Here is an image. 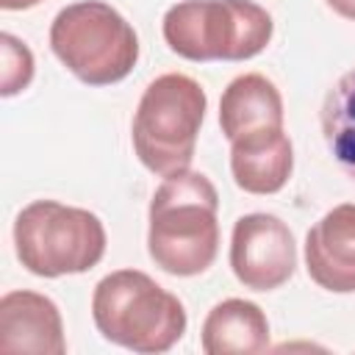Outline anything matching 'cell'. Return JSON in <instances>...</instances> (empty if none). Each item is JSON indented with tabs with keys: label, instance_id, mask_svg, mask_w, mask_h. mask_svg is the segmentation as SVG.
Returning a JSON list of instances; mask_svg holds the SVG:
<instances>
[{
	"label": "cell",
	"instance_id": "12",
	"mask_svg": "<svg viewBox=\"0 0 355 355\" xmlns=\"http://www.w3.org/2000/svg\"><path fill=\"white\" fill-rule=\"evenodd\" d=\"M205 355H255L269 347L266 313L250 300H222L216 302L200 333Z\"/></svg>",
	"mask_w": 355,
	"mask_h": 355
},
{
	"label": "cell",
	"instance_id": "5",
	"mask_svg": "<svg viewBox=\"0 0 355 355\" xmlns=\"http://www.w3.org/2000/svg\"><path fill=\"white\" fill-rule=\"evenodd\" d=\"M55 58L89 86H111L139 61L133 25L103 0H80L61 8L50 25Z\"/></svg>",
	"mask_w": 355,
	"mask_h": 355
},
{
	"label": "cell",
	"instance_id": "8",
	"mask_svg": "<svg viewBox=\"0 0 355 355\" xmlns=\"http://www.w3.org/2000/svg\"><path fill=\"white\" fill-rule=\"evenodd\" d=\"M305 269L324 291H355V202L336 205L308 230Z\"/></svg>",
	"mask_w": 355,
	"mask_h": 355
},
{
	"label": "cell",
	"instance_id": "10",
	"mask_svg": "<svg viewBox=\"0 0 355 355\" xmlns=\"http://www.w3.org/2000/svg\"><path fill=\"white\" fill-rule=\"evenodd\" d=\"M294 169V150L283 128H266L230 141V172L247 194L280 191Z\"/></svg>",
	"mask_w": 355,
	"mask_h": 355
},
{
	"label": "cell",
	"instance_id": "1",
	"mask_svg": "<svg viewBox=\"0 0 355 355\" xmlns=\"http://www.w3.org/2000/svg\"><path fill=\"white\" fill-rule=\"evenodd\" d=\"M219 194L194 169L166 175L150 200L147 252L169 275H202L219 252Z\"/></svg>",
	"mask_w": 355,
	"mask_h": 355
},
{
	"label": "cell",
	"instance_id": "13",
	"mask_svg": "<svg viewBox=\"0 0 355 355\" xmlns=\"http://www.w3.org/2000/svg\"><path fill=\"white\" fill-rule=\"evenodd\" d=\"M322 133L336 164L355 180V69L344 72L322 103Z\"/></svg>",
	"mask_w": 355,
	"mask_h": 355
},
{
	"label": "cell",
	"instance_id": "4",
	"mask_svg": "<svg viewBox=\"0 0 355 355\" xmlns=\"http://www.w3.org/2000/svg\"><path fill=\"white\" fill-rule=\"evenodd\" d=\"M205 105L208 97L194 78L183 72L158 75L133 114L130 139L139 161L161 178L189 169Z\"/></svg>",
	"mask_w": 355,
	"mask_h": 355
},
{
	"label": "cell",
	"instance_id": "15",
	"mask_svg": "<svg viewBox=\"0 0 355 355\" xmlns=\"http://www.w3.org/2000/svg\"><path fill=\"white\" fill-rule=\"evenodd\" d=\"M327 6H330L338 17H344V19H352V22H355V0H327Z\"/></svg>",
	"mask_w": 355,
	"mask_h": 355
},
{
	"label": "cell",
	"instance_id": "9",
	"mask_svg": "<svg viewBox=\"0 0 355 355\" xmlns=\"http://www.w3.org/2000/svg\"><path fill=\"white\" fill-rule=\"evenodd\" d=\"M0 349L64 355V322L58 305L39 291H8L0 300Z\"/></svg>",
	"mask_w": 355,
	"mask_h": 355
},
{
	"label": "cell",
	"instance_id": "2",
	"mask_svg": "<svg viewBox=\"0 0 355 355\" xmlns=\"http://www.w3.org/2000/svg\"><path fill=\"white\" fill-rule=\"evenodd\" d=\"M92 316L105 341L141 355L166 352L186 333L180 300L139 269L105 275L94 286Z\"/></svg>",
	"mask_w": 355,
	"mask_h": 355
},
{
	"label": "cell",
	"instance_id": "7",
	"mask_svg": "<svg viewBox=\"0 0 355 355\" xmlns=\"http://www.w3.org/2000/svg\"><path fill=\"white\" fill-rule=\"evenodd\" d=\"M230 269L252 291L280 288L297 269V247L288 225L275 214L236 219L230 236Z\"/></svg>",
	"mask_w": 355,
	"mask_h": 355
},
{
	"label": "cell",
	"instance_id": "14",
	"mask_svg": "<svg viewBox=\"0 0 355 355\" xmlns=\"http://www.w3.org/2000/svg\"><path fill=\"white\" fill-rule=\"evenodd\" d=\"M0 55H3V69H0V94L14 97L28 83L33 80V53L28 44L11 33H0Z\"/></svg>",
	"mask_w": 355,
	"mask_h": 355
},
{
	"label": "cell",
	"instance_id": "16",
	"mask_svg": "<svg viewBox=\"0 0 355 355\" xmlns=\"http://www.w3.org/2000/svg\"><path fill=\"white\" fill-rule=\"evenodd\" d=\"M39 3L42 0H0V8H6V11H22V8H33Z\"/></svg>",
	"mask_w": 355,
	"mask_h": 355
},
{
	"label": "cell",
	"instance_id": "3",
	"mask_svg": "<svg viewBox=\"0 0 355 355\" xmlns=\"http://www.w3.org/2000/svg\"><path fill=\"white\" fill-rule=\"evenodd\" d=\"M164 39L189 61H247L275 31L269 11L252 0H183L164 14Z\"/></svg>",
	"mask_w": 355,
	"mask_h": 355
},
{
	"label": "cell",
	"instance_id": "11",
	"mask_svg": "<svg viewBox=\"0 0 355 355\" xmlns=\"http://www.w3.org/2000/svg\"><path fill=\"white\" fill-rule=\"evenodd\" d=\"M219 125L227 141L255 130L283 128V97L277 86L261 72L233 78L219 100Z\"/></svg>",
	"mask_w": 355,
	"mask_h": 355
},
{
	"label": "cell",
	"instance_id": "6",
	"mask_svg": "<svg viewBox=\"0 0 355 355\" xmlns=\"http://www.w3.org/2000/svg\"><path fill=\"white\" fill-rule=\"evenodd\" d=\"M19 263L39 277L80 275L105 255V227L97 214L58 200H33L14 222Z\"/></svg>",
	"mask_w": 355,
	"mask_h": 355
}]
</instances>
